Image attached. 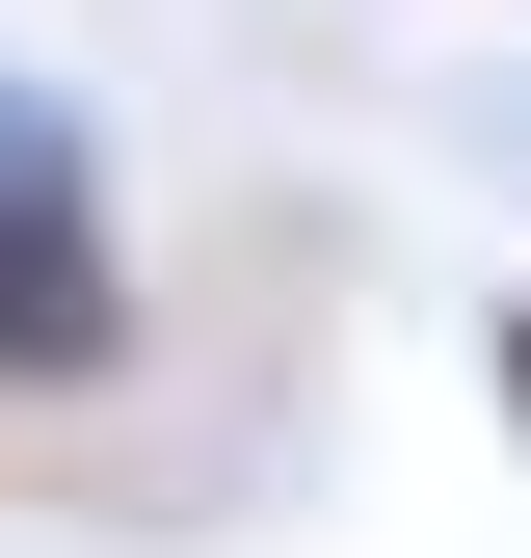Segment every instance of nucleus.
<instances>
[{"label": "nucleus", "mask_w": 531, "mask_h": 558, "mask_svg": "<svg viewBox=\"0 0 531 558\" xmlns=\"http://www.w3.org/2000/svg\"><path fill=\"white\" fill-rule=\"evenodd\" d=\"M133 345V240H107V133L27 81V53H0V373H53L81 399Z\"/></svg>", "instance_id": "f257e3e1"}, {"label": "nucleus", "mask_w": 531, "mask_h": 558, "mask_svg": "<svg viewBox=\"0 0 531 558\" xmlns=\"http://www.w3.org/2000/svg\"><path fill=\"white\" fill-rule=\"evenodd\" d=\"M505 426H531V319H505Z\"/></svg>", "instance_id": "f03ea898"}]
</instances>
